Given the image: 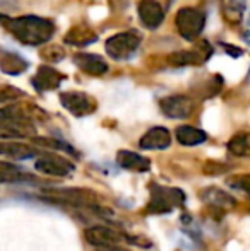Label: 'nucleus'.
Returning a JSON list of instances; mask_svg holds the SVG:
<instances>
[{"mask_svg": "<svg viewBox=\"0 0 250 251\" xmlns=\"http://www.w3.org/2000/svg\"><path fill=\"white\" fill-rule=\"evenodd\" d=\"M0 24L26 47H41L55 33L54 21L45 19L38 16H21V17H7L0 16Z\"/></svg>", "mask_w": 250, "mask_h": 251, "instance_id": "f257e3e1", "label": "nucleus"}, {"mask_svg": "<svg viewBox=\"0 0 250 251\" xmlns=\"http://www.w3.org/2000/svg\"><path fill=\"white\" fill-rule=\"evenodd\" d=\"M140 41H142V38L136 31H124V33L113 34L105 41V51L113 60L127 62L132 56H136L140 47Z\"/></svg>", "mask_w": 250, "mask_h": 251, "instance_id": "f03ea898", "label": "nucleus"}, {"mask_svg": "<svg viewBox=\"0 0 250 251\" xmlns=\"http://www.w3.org/2000/svg\"><path fill=\"white\" fill-rule=\"evenodd\" d=\"M175 26L184 40L195 41L206 26V14L195 7H184L175 16Z\"/></svg>", "mask_w": 250, "mask_h": 251, "instance_id": "7ed1b4c3", "label": "nucleus"}, {"mask_svg": "<svg viewBox=\"0 0 250 251\" xmlns=\"http://www.w3.org/2000/svg\"><path fill=\"white\" fill-rule=\"evenodd\" d=\"M185 193L178 188H167V186H154L151 201L147 203L149 214H168L173 208L184 205Z\"/></svg>", "mask_w": 250, "mask_h": 251, "instance_id": "20e7f679", "label": "nucleus"}, {"mask_svg": "<svg viewBox=\"0 0 250 251\" xmlns=\"http://www.w3.org/2000/svg\"><path fill=\"white\" fill-rule=\"evenodd\" d=\"M213 56V47L206 40H200L192 50L175 51L168 56L171 67H189V65H202Z\"/></svg>", "mask_w": 250, "mask_h": 251, "instance_id": "39448f33", "label": "nucleus"}, {"mask_svg": "<svg viewBox=\"0 0 250 251\" xmlns=\"http://www.w3.org/2000/svg\"><path fill=\"white\" fill-rule=\"evenodd\" d=\"M62 106L70 113V115L83 118V116H89L96 111V101L86 93L81 91H65L60 94Z\"/></svg>", "mask_w": 250, "mask_h": 251, "instance_id": "423d86ee", "label": "nucleus"}, {"mask_svg": "<svg viewBox=\"0 0 250 251\" xmlns=\"http://www.w3.org/2000/svg\"><path fill=\"white\" fill-rule=\"evenodd\" d=\"M160 109L165 116L173 120H184L189 118L195 109V101L185 94H173L167 96L160 101Z\"/></svg>", "mask_w": 250, "mask_h": 251, "instance_id": "0eeeda50", "label": "nucleus"}, {"mask_svg": "<svg viewBox=\"0 0 250 251\" xmlns=\"http://www.w3.org/2000/svg\"><path fill=\"white\" fill-rule=\"evenodd\" d=\"M34 168H36V171L43 173L47 176H54V178H65V176H70L74 173L72 162L57 154L40 155L34 162Z\"/></svg>", "mask_w": 250, "mask_h": 251, "instance_id": "6e6552de", "label": "nucleus"}, {"mask_svg": "<svg viewBox=\"0 0 250 251\" xmlns=\"http://www.w3.org/2000/svg\"><path fill=\"white\" fill-rule=\"evenodd\" d=\"M63 80L65 75L57 69H54L52 65H41L31 79V84L38 93H48V91L58 89Z\"/></svg>", "mask_w": 250, "mask_h": 251, "instance_id": "1a4fd4ad", "label": "nucleus"}, {"mask_svg": "<svg viewBox=\"0 0 250 251\" xmlns=\"http://www.w3.org/2000/svg\"><path fill=\"white\" fill-rule=\"evenodd\" d=\"M137 14L144 27L158 29L165 21V10L158 0H140L137 3Z\"/></svg>", "mask_w": 250, "mask_h": 251, "instance_id": "9d476101", "label": "nucleus"}, {"mask_svg": "<svg viewBox=\"0 0 250 251\" xmlns=\"http://www.w3.org/2000/svg\"><path fill=\"white\" fill-rule=\"evenodd\" d=\"M84 238L91 246H96V248H113V245H118L122 241V236L107 226L87 227Z\"/></svg>", "mask_w": 250, "mask_h": 251, "instance_id": "9b49d317", "label": "nucleus"}, {"mask_svg": "<svg viewBox=\"0 0 250 251\" xmlns=\"http://www.w3.org/2000/svg\"><path fill=\"white\" fill-rule=\"evenodd\" d=\"M72 60L77 65V69L83 70L84 74H89V75L100 77L108 72L107 60L100 55H94V53H86V51L76 53Z\"/></svg>", "mask_w": 250, "mask_h": 251, "instance_id": "f8f14e48", "label": "nucleus"}, {"mask_svg": "<svg viewBox=\"0 0 250 251\" xmlns=\"http://www.w3.org/2000/svg\"><path fill=\"white\" fill-rule=\"evenodd\" d=\"M171 144V135L165 126H154L147 130L139 140V147L144 151H165Z\"/></svg>", "mask_w": 250, "mask_h": 251, "instance_id": "ddd939ff", "label": "nucleus"}, {"mask_svg": "<svg viewBox=\"0 0 250 251\" xmlns=\"http://www.w3.org/2000/svg\"><path fill=\"white\" fill-rule=\"evenodd\" d=\"M29 69V62L16 51L0 50V70L7 75H21Z\"/></svg>", "mask_w": 250, "mask_h": 251, "instance_id": "4468645a", "label": "nucleus"}, {"mask_svg": "<svg viewBox=\"0 0 250 251\" xmlns=\"http://www.w3.org/2000/svg\"><path fill=\"white\" fill-rule=\"evenodd\" d=\"M117 164L120 166L122 169L134 171V173H146V171H149V168H151L149 159L132 151H118Z\"/></svg>", "mask_w": 250, "mask_h": 251, "instance_id": "2eb2a0df", "label": "nucleus"}, {"mask_svg": "<svg viewBox=\"0 0 250 251\" xmlns=\"http://www.w3.org/2000/svg\"><path fill=\"white\" fill-rule=\"evenodd\" d=\"M96 40L98 34L86 24H77V26L70 27L65 36H63V41L67 45H72V47H87V45L94 43Z\"/></svg>", "mask_w": 250, "mask_h": 251, "instance_id": "dca6fc26", "label": "nucleus"}, {"mask_svg": "<svg viewBox=\"0 0 250 251\" xmlns=\"http://www.w3.org/2000/svg\"><path fill=\"white\" fill-rule=\"evenodd\" d=\"M175 135H177L178 144L187 146V147L200 146V144H204L207 140V133L204 132V130L197 128V126H192V125L178 126Z\"/></svg>", "mask_w": 250, "mask_h": 251, "instance_id": "f3484780", "label": "nucleus"}, {"mask_svg": "<svg viewBox=\"0 0 250 251\" xmlns=\"http://www.w3.org/2000/svg\"><path fill=\"white\" fill-rule=\"evenodd\" d=\"M247 9V0H221V14L230 24H240Z\"/></svg>", "mask_w": 250, "mask_h": 251, "instance_id": "a211bd4d", "label": "nucleus"}, {"mask_svg": "<svg viewBox=\"0 0 250 251\" xmlns=\"http://www.w3.org/2000/svg\"><path fill=\"white\" fill-rule=\"evenodd\" d=\"M202 199L209 205H214V207H218V208H231L237 205V200H235L233 197L228 195L223 190L214 188V186L202 190Z\"/></svg>", "mask_w": 250, "mask_h": 251, "instance_id": "6ab92c4d", "label": "nucleus"}, {"mask_svg": "<svg viewBox=\"0 0 250 251\" xmlns=\"http://www.w3.org/2000/svg\"><path fill=\"white\" fill-rule=\"evenodd\" d=\"M34 133L33 125H10V123H0V139L2 140H17L26 139Z\"/></svg>", "mask_w": 250, "mask_h": 251, "instance_id": "aec40b11", "label": "nucleus"}, {"mask_svg": "<svg viewBox=\"0 0 250 251\" xmlns=\"http://www.w3.org/2000/svg\"><path fill=\"white\" fill-rule=\"evenodd\" d=\"M0 123H10V125H33L31 118L17 106H5L0 108Z\"/></svg>", "mask_w": 250, "mask_h": 251, "instance_id": "412c9836", "label": "nucleus"}, {"mask_svg": "<svg viewBox=\"0 0 250 251\" xmlns=\"http://www.w3.org/2000/svg\"><path fill=\"white\" fill-rule=\"evenodd\" d=\"M0 154L10 155V157L16 159H29L34 157L38 154L34 149H31L29 146L21 142H2L0 144Z\"/></svg>", "mask_w": 250, "mask_h": 251, "instance_id": "4be33fe9", "label": "nucleus"}, {"mask_svg": "<svg viewBox=\"0 0 250 251\" xmlns=\"http://www.w3.org/2000/svg\"><path fill=\"white\" fill-rule=\"evenodd\" d=\"M26 179V175L17 168L16 164L7 161H0V185H9V183H21Z\"/></svg>", "mask_w": 250, "mask_h": 251, "instance_id": "5701e85b", "label": "nucleus"}, {"mask_svg": "<svg viewBox=\"0 0 250 251\" xmlns=\"http://www.w3.org/2000/svg\"><path fill=\"white\" fill-rule=\"evenodd\" d=\"M250 151L249 146V133L247 132H240L237 135H233L228 142V152L237 157H247Z\"/></svg>", "mask_w": 250, "mask_h": 251, "instance_id": "b1692460", "label": "nucleus"}, {"mask_svg": "<svg viewBox=\"0 0 250 251\" xmlns=\"http://www.w3.org/2000/svg\"><path fill=\"white\" fill-rule=\"evenodd\" d=\"M41 58L48 63H58L65 58V51H63V48H60L58 45H52V47L45 48V50L41 51Z\"/></svg>", "mask_w": 250, "mask_h": 251, "instance_id": "393cba45", "label": "nucleus"}, {"mask_svg": "<svg viewBox=\"0 0 250 251\" xmlns=\"http://www.w3.org/2000/svg\"><path fill=\"white\" fill-rule=\"evenodd\" d=\"M34 144H40V146H45V147H50V149H55V151H65V152H76L74 147H70L69 144H65L63 140H57V139H40V137H34L33 139Z\"/></svg>", "mask_w": 250, "mask_h": 251, "instance_id": "a878e982", "label": "nucleus"}, {"mask_svg": "<svg viewBox=\"0 0 250 251\" xmlns=\"http://www.w3.org/2000/svg\"><path fill=\"white\" fill-rule=\"evenodd\" d=\"M24 93L17 87L12 86H0V102H7V101H14L17 98H23Z\"/></svg>", "mask_w": 250, "mask_h": 251, "instance_id": "bb28decb", "label": "nucleus"}, {"mask_svg": "<svg viewBox=\"0 0 250 251\" xmlns=\"http://www.w3.org/2000/svg\"><path fill=\"white\" fill-rule=\"evenodd\" d=\"M228 169H230L228 166L221 164V162H214V161L204 164V173H206V175H223Z\"/></svg>", "mask_w": 250, "mask_h": 251, "instance_id": "cd10ccee", "label": "nucleus"}, {"mask_svg": "<svg viewBox=\"0 0 250 251\" xmlns=\"http://www.w3.org/2000/svg\"><path fill=\"white\" fill-rule=\"evenodd\" d=\"M228 183H230L233 188H238V190H244V192H247L249 176H238V178H231V179H228Z\"/></svg>", "mask_w": 250, "mask_h": 251, "instance_id": "c85d7f7f", "label": "nucleus"}, {"mask_svg": "<svg viewBox=\"0 0 250 251\" xmlns=\"http://www.w3.org/2000/svg\"><path fill=\"white\" fill-rule=\"evenodd\" d=\"M224 48H226V50H230L228 53H230L231 56H242V55H244V50H240V48L230 47V45H224Z\"/></svg>", "mask_w": 250, "mask_h": 251, "instance_id": "c756f323", "label": "nucleus"}]
</instances>
